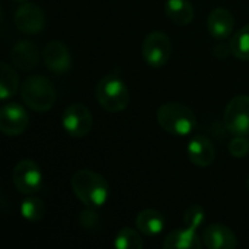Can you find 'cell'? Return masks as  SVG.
<instances>
[{
	"mask_svg": "<svg viewBox=\"0 0 249 249\" xmlns=\"http://www.w3.org/2000/svg\"><path fill=\"white\" fill-rule=\"evenodd\" d=\"M15 1H25V0H15Z\"/></svg>",
	"mask_w": 249,
	"mask_h": 249,
	"instance_id": "cell-27",
	"label": "cell"
},
{
	"mask_svg": "<svg viewBox=\"0 0 249 249\" xmlns=\"http://www.w3.org/2000/svg\"><path fill=\"white\" fill-rule=\"evenodd\" d=\"M12 64L20 70H34L39 64V50L38 45L29 39H22L16 42L10 51Z\"/></svg>",
	"mask_w": 249,
	"mask_h": 249,
	"instance_id": "cell-15",
	"label": "cell"
},
{
	"mask_svg": "<svg viewBox=\"0 0 249 249\" xmlns=\"http://www.w3.org/2000/svg\"><path fill=\"white\" fill-rule=\"evenodd\" d=\"M29 115L26 109L16 102H10L0 109V130L7 137H16L26 131Z\"/></svg>",
	"mask_w": 249,
	"mask_h": 249,
	"instance_id": "cell-9",
	"label": "cell"
},
{
	"mask_svg": "<svg viewBox=\"0 0 249 249\" xmlns=\"http://www.w3.org/2000/svg\"><path fill=\"white\" fill-rule=\"evenodd\" d=\"M247 187H248V190H249V175H248V178H247Z\"/></svg>",
	"mask_w": 249,
	"mask_h": 249,
	"instance_id": "cell-26",
	"label": "cell"
},
{
	"mask_svg": "<svg viewBox=\"0 0 249 249\" xmlns=\"http://www.w3.org/2000/svg\"><path fill=\"white\" fill-rule=\"evenodd\" d=\"M71 188L74 196L86 207L99 209L109 197V185L107 179L90 169H80L71 178Z\"/></svg>",
	"mask_w": 249,
	"mask_h": 249,
	"instance_id": "cell-1",
	"label": "cell"
},
{
	"mask_svg": "<svg viewBox=\"0 0 249 249\" xmlns=\"http://www.w3.org/2000/svg\"><path fill=\"white\" fill-rule=\"evenodd\" d=\"M203 244L209 249H233L238 247L235 232L220 223L207 226L203 232Z\"/></svg>",
	"mask_w": 249,
	"mask_h": 249,
	"instance_id": "cell-12",
	"label": "cell"
},
{
	"mask_svg": "<svg viewBox=\"0 0 249 249\" xmlns=\"http://www.w3.org/2000/svg\"><path fill=\"white\" fill-rule=\"evenodd\" d=\"M79 222H80V226L83 229H88V231H95L101 225L99 216L95 213V209H90V207H86V210L80 213Z\"/></svg>",
	"mask_w": 249,
	"mask_h": 249,
	"instance_id": "cell-24",
	"label": "cell"
},
{
	"mask_svg": "<svg viewBox=\"0 0 249 249\" xmlns=\"http://www.w3.org/2000/svg\"><path fill=\"white\" fill-rule=\"evenodd\" d=\"M96 101L108 112H121L130 104V92L118 71L105 74L95 89Z\"/></svg>",
	"mask_w": 249,
	"mask_h": 249,
	"instance_id": "cell-3",
	"label": "cell"
},
{
	"mask_svg": "<svg viewBox=\"0 0 249 249\" xmlns=\"http://www.w3.org/2000/svg\"><path fill=\"white\" fill-rule=\"evenodd\" d=\"M225 127L233 136H249V96L232 98L225 109Z\"/></svg>",
	"mask_w": 249,
	"mask_h": 249,
	"instance_id": "cell-6",
	"label": "cell"
},
{
	"mask_svg": "<svg viewBox=\"0 0 249 249\" xmlns=\"http://www.w3.org/2000/svg\"><path fill=\"white\" fill-rule=\"evenodd\" d=\"M114 247L117 249H142L144 247V242L137 231L131 228H123L115 235Z\"/></svg>",
	"mask_w": 249,
	"mask_h": 249,
	"instance_id": "cell-22",
	"label": "cell"
},
{
	"mask_svg": "<svg viewBox=\"0 0 249 249\" xmlns=\"http://www.w3.org/2000/svg\"><path fill=\"white\" fill-rule=\"evenodd\" d=\"M231 53L244 61H249V23L236 31L229 41Z\"/></svg>",
	"mask_w": 249,
	"mask_h": 249,
	"instance_id": "cell-20",
	"label": "cell"
},
{
	"mask_svg": "<svg viewBox=\"0 0 249 249\" xmlns=\"http://www.w3.org/2000/svg\"><path fill=\"white\" fill-rule=\"evenodd\" d=\"M13 22L20 32L34 35L44 29L45 15L36 3H23L15 12Z\"/></svg>",
	"mask_w": 249,
	"mask_h": 249,
	"instance_id": "cell-10",
	"label": "cell"
},
{
	"mask_svg": "<svg viewBox=\"0 0 249 249\" xmlns=\"http://www.w3.org/2000/svg\"><path fill=\"white\" fill-rule=\"evenodd\" d=\"M198 228L185 226L172 231L163 241V248L166 249H200L204 247L203 239L197 235Z\"/></svg>",
	"mask_w": 249,
	"mask_h": 249,
	"instance_id": "cell-16",
	"label": "cell"
},
{
	"mask_svg": "<svg viewBox=\"0 0 249 249\" xmlns=\"http://www.w3.org/2000/svg\"><path fill=\"white\" fill-rule=\"evenodd\" d=\"M12 181L19 193L32 196L42 188V172L36 162L23 159L13 168Z\"/></svg>",
	"mask_w": 249,
	"mask_h": 249,
	"instance_id": "cell-8",
	"label": "cell"
},
{
	"mask_svg": "<svg viewBox=\"0 0 249 249\" xmlns=\"http://www.w3.org/2000/svg\"><path fill=\"white\" fill-rule=\"evenodd\" d=\"M187 155L191 163H194L196 166L207 168L216 159V149L209 137L194 136L187 146Z\"/></svg>",
	"mask_w": 249,
	"mask_h": 249,
	"instance_id": "cell-14",
	"label": "cell"
},
{
	"mask_svg": "<svg viewBox=\"0 0 249 249\" xmlns=\"http://www.w3.org/2000/svg\"><path fill=\"white\" fill-rule=\"evenodd\" d=\"M165 13L172 23L185 26L194 19V6L190 0H168Z\"/></svg>",
	"mask_w": 249,
	"mask_h": 249,
	"instance_id": "cell-18",
	"label": "cell"
},
{
	"mask_svg": "<svg viewBox=\"0 0 249 249\" xmlns=\"http://www.w3.org/2000/svg\"><path fill=\"white\" fill-rule=\"evenodd\" d=\"M158 123L169 134L187 137L197 128V118L191 108L179 102H166L158 109Z\"/></svg>",
	"mask_w": 249,
	"mask_h": 249,
	"instance_id": "cell-2",
	"label": "cell"
},
{
	"mask_svg": "<svg viewBox=\"0 0 249 249\" xmlns=\"http://www.w3.org/2000/svg\"><path fill=\"white\" fill-rule=\"evenodd\" d=\"M47 212L45 203L38 197H28L20 204V214L28 222H39L44 219Z\"/></svg>",
	"mask_w": 249,
	"mask_h": 249,
	"instance_id": "cell-21",
	"label": "cell"
},
{
	"mask_svg": "<svg viewBox=\"0 0 249 249\" xmlns=\"http://www.w3.org/2000/svg\"><path fill=\"white\" fill-rule=\"evenodd\" d=\"M42 58L45 67L54 74H64L71 67L70 50L61 41H50L42 51Z\"/></svg>",
	"mask_w": 249,
	"mask_h": 249,
	"instance_id": "cell-11",
	"label": "cell"
},
{
	"mask_svg": "<svg viewBox=\"0 0 249 249\" xmlns=\"http://www.w3.org/2000/svg\"><path fill=\"white\" fill-rule=\"evenodd\" d=\"M63 128L64 131L76 139L86 137L93 128V117L88 107L82 104H71L63 112Z\"/></svg>",
	"mask_w": 249,
	"mask_h": 249,
	"instance_id": "cell-7",
	"label": "cell"
},
{
	"mask_svg": "<svg viewBox=\"0 0 249 249\" xmlns=\"http://www.w3.org/2000/svg\"><path fill=\"white\" fill-rule=\"evenodd\" d=\"M229 153L233 158H245L249 153V140L247 136H235L229 143Z\"/></svg>",
	"mask_w": 249,
	"mask_h": 249,
	"instance_id": "cell-23",
	"label": "cell"
},
{
	"mask_svg": "<svg viewBox=\"0 0 249 249\" xmlns=\"http://www.w3.org/2000/svg\"><path fill=\"white\" fill-rule=\"evenodd\" d=\"M1 79H0V99L6 101L10 96H13L19 89V74L16 70L7 64L6 61H1Z\"/></svg>",
	"mask_w": 249,
	"mask_h": 249,
	"instance_id": "cell-19",
	"label": "cell"
},
{
	"mask_svg": "<svg viewBox=\"0 0 249 249\" xmlns=\"http://www.w3.org/2000/svg\"><path fill=\"white\" fill-rule=\"evenodd\" d=\"M20 96L29 109L35 112H47L55 104L57 92L50 79L41 74H34L23 80Z\"/></svg>",
	"mask_w": 249,
	"mask_h": 249,
	"instance_id": "cell-4",
	"label": "cell"
},
{
	"mask_svg": "<svg viewBox=\"0 0 249 249\" xmlns=\"http://www.w3.org/2000/svg\"><path fill=\"white\" fill-rule=\"evenodd\" d=\"M143 58L150 67H163L172 54V41L171 38L162 32V31H155L150 32L142 47Z\"/></svg>",
	"mask_w": 249,
	"mask_h": 249,
	"instance_id": "cell-5",
	"label": "cell"
},
{
	"mask_svg": "<svg viewBox=\"0 0 249 249\" xmlns=\"http://www.w3.org/2000/svg\"><path fill=\"white\" fill-rule=\"evenodd\" d=\"M233 28L235 18L226 7H216L207 16V31L217 41L228 39L232 35Z\"/></svg>",
	"mask_w": 249,
	"mask_h": 249,
	"instance_id": "cell-13",
	"label": "cell"
},
{
	"mask_svg": "<svg viewBox=\"0 0 249 249\" xmlns=\"http://www.w3.org/2000/svg\"><path fill=\"white\" fill-rule=\"evenodd\" d=\"M204 222V210L200 206H191L184 214L185 226H196L200 228Z\"/></svg>",
	"mask_w": 249,
	"mask_h": 249,
	"instance_id": "cell-25",
	"label": "cell"
},
{
	"mask_svg": "<svg viewBox=\"0 0 249 249\" xmlns=\"http://www.w3.org/2000/svg\"><path fill=\"white\" fill-rule=\"evenodd\" d=\"M136 228L144 236H156L165 228V217L155 209L142 210L136 217Z\"/></svg>",
	"mask_w": 249,
	"mask_h": 249,
	"instance_id": "cell-17",
	"label": "cell"
}]
</instances>
